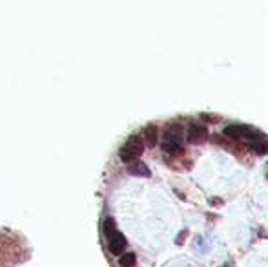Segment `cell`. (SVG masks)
Masks as SVG:
<instances>
[{"label":"cell","instance_id":"1","mask_svg":"<svg viewBox=\"0 0 268 267\" xmlns=\"http://www.w3.org/2000/svg\"><path fill=\"white\" fill-rule=\"evenodd\" d=\"M143 152H144V139H143L141 135H131L130 139L121 147L119 157H121L124 163H131L135 161V159H139Z\"/></svg>","mask_w":268,"mask_h":267},{"label":"cell","instance_id":"2","mask_svg":"<svg viewBox=\"0 0 268 267\" xmlns=\"http://www.w3.org/2000/svg\"><path fill=\"white\" fill-rule=\"evenodd\" d=\"M223 134L227 137H230V139H247V141L254 139L255 135H257L255 130H252L250 127H245V125H228V127H225Z\"/></svg>","mask_w":268,"mask_h":267},{"label":"cell","instance_id":"3","mask_svg":"<svg viewBox=\"0 0 268 267\" xmlns=\"http://www.w3.org/2000/svg\"><path fill=\"white\" fill-rule=\"evenodd\" d=\"M186 137H188V143H192V145H201V143H205L210 135H208V130L205 125H197V123H193V125L188 127Z\"/></svg>","mask_w":268,"mask_h":267},{"label":"cell","instance_id":"4","mask_svg":"<svg viewBox=\"0 0 268 267\" xmlns=\"http://www.w3.org/2000/svg\"><path fill=\"white\" fill-rule=\"evenodd\" d=\"M108 238V247H110V253L119 256V254H123L126 251V245H128V242L124 238V234H121L119 231L111 232L110 236H106Z\"/></svg>","mask_w":268,"mask_h":267},{"label":"cell","instance_id":"5","mask_svg":"<svg viewBox=\"0 0 268 267\" xmlns=\"http://www.w3.org/2000/svg\"><path fill=\"white\" fill-rule=\"evenodd\" d=\"M165 141H177V143H183V128L181 125L173 123V125H168L165 128V135H163Z\"/></svg>","mask_w":268,"mask_h":267},{"label":"cell","instance_id":"6","mask_svg":"<svg viewBox=\"0 0 268 267\" xmlns=\"http://www.w3.org/2000/svg\"><path fill=\"white\" fill-rule=\"evenodd\" d=\"M248 147L252 148L255 154L263 156V154H267V152H268V141L263 137L261 134H257L254 139L248 141Z\"/></svg>","mask_w":268,"mask_h":267},{"label":"cell","instance_id":"7","mask_svg":"<svg viewBox=\"0 0 268 267\" xmlns=\"http://www.w3.org/2000/svg\"><path fill=\"white\" fill-rule=\"evenodd\" d=\"M144 141L148 147H155L159 141V130L155 125H148L144 128Z\"/></svg>","mask_w":268,"mask_h":267},{"label":"cell","instance_id":"8","mask_svg":"<svg viewBox=\"0 0 268 267\" xmlns=\"http://www.w3.org/2000/svg\"><path fill=\"white\" fill-rule=\"evenodd\" d=\"M128 172L130 174H133V176H144V178H150V169L146 167L144 163H135L131 161V165L128 167Z\"/></svg>","mask_w":268,"mask_h":267},{"label":"cell","instance_id":"9","mask_svg":"<svg viewBox=\"0 0 268 267\" xmlns=\"http://www.w3.org/2000/svg\"><path fill=\"white\" fill-rule=\"evenodd\" d=\"M161 148H163V152H166V154H179L181 150H183V143H177V141H165L163 139V145H161Z\"/></svg>","mask_w":268,"mask_h":267},{"label":"cell","instance_id":"10","mask_svg":"<svg viewBox=\"0 0 268 267\" xmlns=\"http://www.w3.org/2000/svg\"><path fill=\"white\" fill-rule=\"evenodd\" d=\"M135 262H137V258H135V254L133 253L121 254V258H119V264L123 267H135Z\"/></svg>","mask_w":268,"mask_h":267},{"label":"cell","instance_id":"11","mask_svg":"<svg viewBox=\"0 0 268 267\" xmlns=\"http://www.w3.org/2000/svg\"><path fill=\"white\" fill-rule=\"evenodd\" d=\"M117 231V227H115V220L113 218H108L104 220V232H106V236H110L111 232Z\"/></svg>","mask_w":268,"mask_h":267},{"label":"cell","instance_id":"12","mask_svg":"<svg viewBox=\"0 0 268 267\" xmlns=\"http://www.w3.org/2000/svg\"><path fill=\"white\" fill-rule=\"evenodd\" d=\"M183 238H186V231H181V232H179L177 240H175V242H177L179 245H181V244H183Z\"/></svg>","mask_w":268,"mask_h":267},{"label":"cell","instance_id":"13","mask_svg":"<svg viewBox=\"0 0 268 267\" xmlns=\"http://www.w3.org/2000/svg\"><path fill=\"white\" fill-rule=\"evenodd\" d=\"M223 267H228V266H223Z\"/></svg>","mask_w":268,"mask_h":267}]
</instances>
